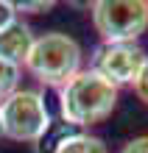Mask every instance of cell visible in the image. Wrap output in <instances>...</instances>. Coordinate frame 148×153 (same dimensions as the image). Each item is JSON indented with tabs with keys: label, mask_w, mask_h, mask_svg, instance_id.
<instances>
[{
	"label": "cell",
	"mask_w": 148,
	"mask_h": 153,
	"mask_svg": "<svg viewBox=\"0 0 148 153\" xmlns=\"http://www.w3.org/2000/svg\"><path fill=\"white\" fill-rule=\"evenodd\" d=\"M117 100L120 89L92 67H87L59 89V117L78 131L92 128L115 114Z\"/></svg>",
	"instance_id": "6da1fadb"
},
{
	"label": "cell",
	"mask_w": 148,
	"mask_h": 153,
	"mask_svg": "<svg viewBox=\"0 0 148 153\" xmlns=\"http://www.w3.org/2000/svg\"><path fill=\"white\" fill-rule=\"evenodd\" d=\"M81 61H84V50L70 33L48 31L42 36H36L23 70H28L42 86L62 89L70 78H76L84 70Z\"/></svg>",
	"instance_id": "7a4b0ae2"
},
{
	"label": "cell",
	"mask_w": 148,
	"mask_h": 153,
	"mask_svg": "<svg viewBox=\"0 0 148 153\" xmlns=\"http://www.w3.org/2000/svg\"><path fill=\"white\" fill-rule=\"evenodd\" d=\"M0 117H3V137L23 145H34L53 123L45 95L28 86H20L14 95L0 100Z\"/></svg>",
	"instance_id": "3957f363"
},
{
	"label": "cell",
	"mask_w": 148,
	"mask_h": 153,
	"mask_svg": "<svg viewBox=\"0 0 148 153\" xmlns=\"http://www.w3.org/2000/svg\"><path fill=\"white\" fill-rule=\"evenodd\" d=\"M92 28L104 45L137 42L148 31L145 0H95L89 6Z\"/></svg>",
	"instance_id": "277c9868"
},
{
	"label": "cell",
	"mask_w": 148,
	"mask_h": 153,
	"mask_svg": "<svg viewBox=\"0 0 148 153\" xmlns=\"http://www.w3.org/2000/svg\"><path fill=\"white\" fill-rule=\"evenodd\" d=\"M145 59H148V53L137 42H120V45H104L101 42L95 48V53H92L89 67L120 89V86H134Z\"/></svg>",
	"instance_id": "5b68a950"
},
{
	"label": "cell",
	"mask_w": 148,
	"mask_h": 153,
	"mask_svg": "<svg viewBox=\"0 0 148 153\" xmlns=\"http://www.w3.org/2000/svg\"><path fill=\"white\" fill-rule=\"evenodd\" d=\"M34 42H36L34 28L17 14L11 22H6L3 28H0V59L11 61V64H17V67H25Z\"/></svg>",
	"instance_id": "8992f818"
},
{
	"label": "cell",
	"mask_w": 148,
	"mask_h": 153,
	"mask_svg": "<svg viewBox=\"0 0 148 153\" xmlns=\"http://www.w3.org/2000/svg\"><path fill=\"white\" fill-rule=\"evenodd\" d=\"M76 134H78V128H73L70 123H64L62 117H56V120L45 128V134L34 142V153H59V148L70 137H76Z\"/></svg>",
	"instance_id": "52a82bcc"
},
{
	"label": "cell",
	"mask_w": 148,
	"mask_h": 153,
	"mask_svg": "<svg viewBox=\"0 0 148 153\" xmlns=\"http://www.w3.org/2000/svg\"><path fill=\"white\" fill-rule=\"evenodd\" d=\"M59 153H109V145L101 137H95V134L78 131L76 137H70L59 148Z\"/></svg>",
	"instance_id": "ba28073f"
},
{
	"label": "cell",
	"mask_w": 148,
	"mask_h": 153,
	"mask_svg": "<svg viewBox=\"0 0 148 153\" xmlns=\"http://www.w3.org/2000/svg\"><path fill=\"white\" fill-rule=\"evenodd\" d=\"M20 81H23V67L0 59V100H6L8 95H14L17 89H20Z\"/></svg>",
	"instance_id": "9c48e42d"
},
{
	"label": "cell",
	"mask_w": 148,
	"mask_h": 153,
	"mask_svg": "<svg viewBox=\"0 0 148 153\" xmlns=\"http://www.w3.org/2000/svg\"><path fill=\"white\" fill-rule=\"evenodd\" d=\"M53 6H56L53 0H20V3H14L17 14H48Z\"/></svg>",
	"instance_id": "30bf717a"
},
{
	"label": "cell",
	"mask_w": 148,
	"mask_h": 153,
	"mask_svg": "<svg viewBox=\"0 0 148 153\" xmlns=\"http://www.w3.org/2000/svg\"><path fill=\"white\" fill-rule=\"evenodd\" d=\"M131 89H134L137 100H140L143 106H148V59H145V64H143V70H140V75H137Z\"/></svg>",
	"instance_id": "8fae6325"
},
{
	"label": "cell",
	"mask_w": 148,
	"mask_h": 153,
	"mask_svg": "<svg viewBox=\"0 0 148 153\" xmlns=\"http://www.w3.org/2000/svg\"><path fill=\"white\" fill-rule=\"evenodd\" d=\"M120 153H148V134H143V137H134L128 139L123 148H120Z\"/></svg>",
	"instance_id": "7c38bea8"
},
{
	"label": "cell",
	"mask_w": 148,
	"mask_h": 153,
	"mask_svg": "<svg viewBox=\"0 0 148 153\" xmlns=\"http://www.w3.org/2000/svg\"><path fill=\"white\" fill-rule=\"evenodd\" d=\"M17 17V8H14V3H8V0H0V28H3L6 22H11Z\"/></svg>",
	"instance_id": "4fadbf2b"
},
{
	"label": "cell",
	"mask_w": 148,
	"mask_h": 153,
	"mask_svg": "<svg viewBox=\"0 0 148 153\" xmlns=\"http://www.w3.org/2000/svg\"><path fill=\"white\" fill-rule=\"evenodd\" d=\"M0 137H3V117H0Z\"/></svg>",
	"instance_id": "5bb4252c"
}]
</instances>
